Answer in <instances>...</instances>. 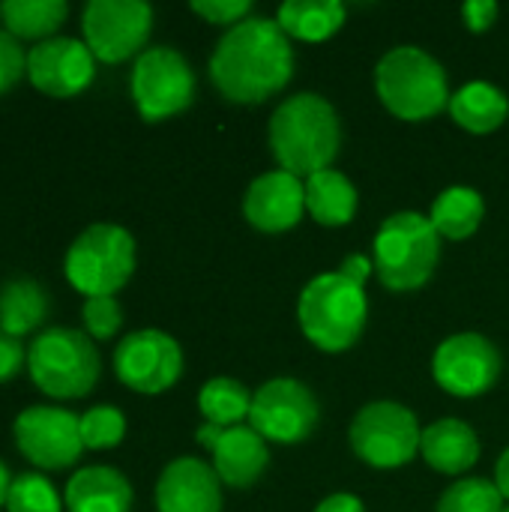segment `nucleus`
I'll list each match as a JSON object with an SVG mask.
<instances>
[{
  "instance_id": "nucleus-1",
  "label": "nucleus",
  "mask_w": 509,
  "mask_h": 512,
  "mask_svg": "<svg viewBox=\"0 0 509 512\" xmlns=\"http://www.w3.org/2000/svg\"><path fill=\"white\" fill-rule=\"evenodd\" d=\"M210 78L228 102L261 105L294 78L291 39L276 18H246L216 42Z\"/></svg>"
},
{
  "instance_id": "nucleus-2",
  "label": "nucleus",
  "mask_w": 509,
  "mask_h": 512,
  "mask_svg": "<svg viewBox=\"0 0 509 512\" xmlns=\"http://www.w3.org/2000/svg\"><path fill=\"white\" fill-rule=\"evenodd\" d=\"M270 150L279 171L294 177H312L333 168L342 147V123L336 108L318 93L288 96L270 117Z\"/></svg>"
},
{
  "instance_id": "nucleus-3",
  "label": "nucleus",
  "mask_w": 509,
  "mask_h": 512,
  "mask_svg": "<svg viewBox=\"0 0 509 512\" xmlns=\"http://www.w3.org/2000/svg\"><path fill=\"white\" fill-rule=\"evenodd\" d=\"M375 90L384 108L411 123H423L450 108V84L444 66L417 45L387 51L375 66Z\"/></svg>"
},
{
  "instance_id": "nucleus-4",
  "label": "nucleus",
  "mask_w": 509,
  "mask_h": 512,
  "mask_svg": "<svg viewBox=\"0 0 509 512\" xmlns=\"http://www.w3.org/2000/svg\"><path fill=\"white\" fill-rule=\"evenodd\" d=\"M297 318L303 336L315 348L327 354L348 351L363 336L369 318L366 288L348 282L339 270L321 273L303 288L297 303Z\"/></svg>"
},
{
  "instance_id": "nucleus-5",
  "label": "nucleus",
  "mask_w": 509,
  "mask_h": 512,
  "mask_svg": "<svg viewBox=\"0 0 509 512\" xmlns=\"http://www.w3.org/2000/svg\"><path fill=\"white\" fill-rule=\"evenodd\" d=\"M441 261V234L429 216L405 210L393 213L375 234L372 264L381 279L396 294L423 288Z\"/></svg>"
},
{
  "instance_id": "nucleus-6",
  "label": "nucleus",
  "mask_w": 509,
  "mask_h": 512,
  "mask_svg": "<svg viewBox=\"0 0 509 512\" xmlns=\"http://www.w3.org/2000/svg\"><path fill=\"white\" fill-rule=\"evenodd\" d=\"M27 372L51 399H84L102 375V360L87 333L51 327L30 342Z\"/></svg>"
},
{
  "instance_id": "nucleus-7",
  "label": "nucleus",
  "mask_w": 509,
  "mask_h": 512,
  "mask_svg": "<svg viewBox=\"0 0 509 512\" xmlns=\"http://www.w3.org/2000/svg\"><path fill=\"white\" fill-rule=\"evenodd\" d=\"M69 285L90 297H114L135 273V240L120 225H90L84 228L63 261Z\"/></svg>"
},
{
  "instance_id": "nucleus-8",
  "label": "nucleus",
  "mask_w": 509,
  "mask_h": 512,
  "mask_svg": "<svg viewBox=\"0 0 509 512\" xmlns=\"http://www.w3.org/2000/svg\"><path fill=\"white\" fill-rule=\"evenodd\" d=\"M348 441L360 462L378 471H390L408 465L420 453L423 429L411 414V408L381 399L357 411L348 429Z\"/></svg>"
},
{
  "instance_id": "nucleus-9",
  "label": "nucleus",
  "mask_w": 509,
  "mask_h": 512,
  "mask_svg": "<svg viewBox=\"0 0 509 512\" xmlns=\"http://www.w3.org/2000/svg\"><path fill=\"white\" fill-rule=\"evenodd\" d=\"M129 90H132L138 114L147 123H159L192 105L195 72L177 48H168V45L147 48L138 54L132 66Z\"/></svg>"
},
{
  "instance_id": "nucleus-10",
  "label": "nucleus",
  "mask_w": 509,
  "mask_h": 512,
  "mask_svg": "<svg viewBox=\"0 0 509 512\" xmlns=\"http://www.w3.org/2000/svg\"><path fill=\"white\" fill-rule=\"evenodd\" d=\"M84 45L102 63H123L150 39L153 9L144 0H90L81 12Z\"/></svg>"
},
{
  "instance_id": "nucleus-11",
  "label": "nucleus",
  "mask_w": 509,
  "mask_h": 512,
  "mask_svg": "<svg viewBox=\"0 0 509 512\" xmlns=\"http://www.w3.org/2000/svg\"><path fill=\"white\" fill-rule=\"evenodd\" d=\"M12 438L21 456L42 471L72 468L81 453V417L54 405H30L12 423Z\"/></svg>"
},
{
  "instance_id": "nucleus-12",
  "label": "nucleus",
  "mask_w": 509,
  "mask_h": 512,
  "mask_svg": "<svg viewBox=\"0 0 509 512\" xmlns=\"http://www.w3.org/2000/svg\"><path fill=\"white\" fill-rule=\"evenodd\" d=\"M318 399L297 378H273L252 396L249 426L273 444H300L318 426Z\"/></svg>"
},
{
  "instance_id": "nucleus-13",
  "label": "nucleus",
  "mask_w": 509,
  "mask_h": 512,
  "mask_svg": "<svg viewBox=\"0 0 509 512\" xmlns=\"http://www.w3.org/2000/svg\"><path fill=\"white\" fill-rule=\"evenodd\" d=\"M114 372L120 384L135 393L159 396L183 375V348L165 330H135L123 336L114 351Z\"/></svg>"
},
{
  "instance_id": "nucleus-14",
  "label": "nucleus",
  "mask_w": 509,
  "mask_h": 512,
  "mask_svg": "<svg viewBox=\"0 0 509 512\" xmlns=\"http://www.w3.org/2000/svg\"><path fill=\"white\" fill-rule=\"evenodd\" d=\"M501 369H504L501 351L483 333L447 336L432 357V375L438 387L459 399H474L489 393L498 384Z\"/></svg>"
},
{
  "instance_id": "nucleus-15",
  "label": "nucleus",
  "mask_w": 509,
  "mask_h": 512,
  "mask_svg": "<svg viewBox=\"0 0 509 512\" xmlns=\"http://www.w3.org/2000/svg\"><path fill=\"white\" fill-rule=\"evenodd\" d=\"M27 78L39 93L51 99H72L93 84L96 57L81 39L51 36L45 42H36V48H30Z\"/></svg>"
},
{
  "instance_id": "nucleus-16",
  "label": "nucleus",
  "mask_w": 509,
  "mask_h": 512,
  "mask_svg": "<svg viewBox=\"0 0 509 512\" xmlns=\"http://www.w3.org/2000/svg\"><path fill=\"white\" fill-rule=\"evenodd\" d=\"M306 213V183L288 171H267L255 177L243 198V216L264 234L291 231Z\"/></svg>"
},
{
  "instance_id": "nucleus-17",
  "label": "nucleus",
  "mask_w": 509,
  "mask_h": 512,
  "mask_svg": "<svg viewBox=\"0 0 509 512\" xmlns=\"http://www.w3.org/2000/svg\"><path fill=\"white\" fill-rule=\"evenodd\" d=\"M159 512H222V480L213 465L183 456L165 465L156 483Z\"/></svg>"
},
{
  "instance_id": "nucleus-18",
  "label": "nucleus",
  "mask_w": 509,
  "mask_h": 512,
  "mask_svg": "<svg viewBox=\"0 0 509 512\" xmlns=\"http://www.w3.org/2000/svg\"><path fill=\"white\" fill-rule=\"evenodd\" d=\"M216 477L231 489H249L261 480L270 465L267 441L252 426L222 429L216 444L210 447Z\"/></svg>"
},
{
  "instance_id": "nucleus-19",
  "label": "nucleus",
  "mask_w": 509,
  "mask_h": 512,
  "mask_svg": "<svg viewBox=\"0 0 509 512\" xmlns=\"http://www.w3.org/2000/svg\"><path fill=\"white\" fill-rule=\"evenodd\" d=\"M420 456L438 474L459 477L480 462V438L465 420L444 417V420L423 429Z\"/></svg>"
},
{
  "instance_id": "nucleus-20",
  "label": "nucleus",
  "mask_w": 509,
  "mask_h": 512,
  "mask_svg": "<svg viewBox=\"0 0 509 512\" xmlns=\"http://www.w3.org/2000/svg\"><path fill=\"white\" fill-rule=\"evenodd\" d=\"M132 486L111 465L81 468L69 483L63 504L69 512H129L132 510Z\"/></svg>"
},
{
  "instance_id": "nucleus-21",
  "label": "nucleus",
  "mask_w": 509,
  "mask_h": 512,
  "mask_svg": "<svg viewBox=\"0 0 509 512\" xmlns=\"http://www.w3.org/2000/svg\"><path fill=\"white\" fill-rule=\"evenodd\" d=\"M453 120L474 135H489L501 129L509 117L507 93L489 81H471L450 96Z\"/></svg>"
},
{
  "instance_id": "nucleus-22",
  "label": "nucleus",
  "mask_w": 509,
  "mask_h": 512,
  "mask_svg": "<svg viewBox=\"0 0 509 512\" xmlns=\"http://www.w3.org/2000/svg\"><path fill=\"white\" fill-rule=\"evenodd\" d=\"M306 213L324 225V228H339L348 225L357 213V189L354 183L336 171H318L306 180Z\"/></svg>"
},
{
  "instance_id": "nucleus-23",
  "label": "nucleus",
  "mask_w": 509,
  "mask_h": 512,
  "mask_svg": "<svg viewBox=\"0 0 509 512\" xmlns=\"http://www.w3.org/2000/svg\"><path fill=\"white\" fill-rule=\"evenodd\" d=\"M276 24L288 39L324 42L345 24V3L339 0H288L276 12Z\"/></svg>"
},
{
  "instance_id": "nucleus-24",
  "label": "nucleus",
  "mask_w": 509,
  "mask_h": 512,
  "mask_svg": "<svg viewBox=\"0 0 509 512\" xmlns=\"http://www.w3.org/2000/svg\"><path fill=\"white\" fill-rule=\"evenodd\" d=\"M483 216H486V201L471 186L444 189L435 198L432 210H429V222L435 225L441 240H468V237H474L477 228L483 225Z\"/></svg>"
},
{
  "instance_id": "nucleus-25",
  "label": "nucleus",
  "mask_w": 509,
  "mask_h": 512,
  "mask_svg": "<svg viewBox=\"0 0 509 512\" xmlns=\"http://www.w3.org/2000/svg\"><path fill=\"white\" fill-rule=\"evenodd\" d=\"M48 294L36 279H9L0 288V330L21 339L48 318Z\"/></svg>"
},
{
  "instance_id": "nucleus-26",
  "label": "nucleus",
  "mask_w": 509,
  "mask_h": 512,
  "mask_svg": "<svg viewBox=\"0 0 509 512\" xmlns=\"http://www.w3.org/2000/svg\"><path fill=\"white\" fill-rule=\"evenodd\" d=\"M0 15L15 39L45 42L66 21L69 6L63 0H6L0 6Z\"/></svg>"
},
{
  "instance_id": "nucleus-27",
  "label": "nucleus",
  "mask_w": 509,
  "mask_h": 512,
  "mask_svg": "<svg viewBox=\"0 0 509 512\" xmlns=\"http://www.w3.org/2000/svg\"><path fill=\"white\" fill-rule=\"evenodd\" d=\"M252 396L255 393H249L237 378H210L198 393V408L204 414V423L231 429V426H243V420H249Z\"/></svg>"
},
{
  "instance_id": "nucleus-28",
  "label": "nucleus",
  "mask_w": 509,
  "mask_h": 512,
  "mask_svg": "<svg viewBox=\"0 0 509 512\" xmlns=\"http://www.w3.org/2000/svg\"><path fill=\"white\" fill-rule=\"evenodd\" d=\"M504 507H507L504 495L498 492V486L492 480L468 477V480L453 483L441 495L435 512H501Z\"/></svg>"
},
{
  "instance_id": "nucleus-29",
  "label": "nucleus",
  "mask_w": 509,
  "mask_h": 512,
  "mask_svg": "<svg viewBox=\"0 0 509 512\" xmlns=\"http://www.w3.org/2000/svg\"><path fill=\"white\" fill-rule=\"evenodd\" d=\"M6 512H63V501L42 474H18L6 495Z\"/></svg>"
},
{
  "instance_id": "nucleus-30",
  "label": "nucleus",
  "mask_w": 509,
  "mask_h": 512,
  "mask_svg": "<svg viewBox=\"0 0 509 512\" xmlns=\"http://www.w3.org/2000/svg\"><path fill=\"white\" fill-rule=\"evenodd\" d=\"M126 435V417L114 405H96L81 417V441L87 450H111Z\"/></svg>"
},
{
  "instance_id": "nucleus-31",
  "label": "nucleus",
  "mask_w": 509,
  "mask_h": 512,
  "mask_svg": "<svg viewBox=\"0 0 509 512\" xmlns=\"http://www.w3.org/2000/svg\"><path fill=\"white\" fill-rule=\"evenodd\" d=\"M81 318H84V330L90 339H111L120 333L123 327V309L117 303V297H90L81 309Z\"/></svg>"
},
{
  "instance_id": "nucleus-32",
  "label": "nucleus",
  "mask_w": 509,
  "mask_h": 512,
  "mask_svg": "<svg viewBox=\"0 0 509 512\" xmlns=\"http://www.w3.org/2000/svg\"><path fill=\"white\" fill-rule=\"evenodd\" d=\"M27 75V54L9 30H0V96Z\"/></svg>"
},
{
  "instance_id": "nucleus-33",
  "label": "nucleus",
  "mask_w": 509,
  "mask_h": 512,
  "mask_svg": "<svg viewBox=\"0 0 509 512\" xmlns=\"http://www.w3.org/2000/svg\"><path fill=\"white\" fill-rule=\"evenodd\" d=\"M195 15H201L210 24H222V27H234L240 21L249 18L252 3L249 0H195L189 6Z\"/></svg>"
},
{
  "instance_id": "nucleus-34",
  "label": "nucleus",
  "mask_w": 509,
  "mask_h": 512,
  "mask_svg": "<svg viewBox=\"0 0 509 512\" xmlns=\"http://www.w3.org/2000/svg\"><path fill=\"white\" fill-rule=\"evenodd\" d=\"M27 366V351L21 339L0 330V384H9Z\"/></svg>"
},
{
  "instance_id": "nucleus-35",
  "label": "nucleus",
  "mask_w": 509,
  "mask_h": 512,
  "mask_svg": "<svg viewBox=\"0 0 509 512\" xmlns=\"http://www.w3.org/2000/svg\"><path fill=\"white\" fill-rule=\"evenodd\" d=\"M498 12H501V6L495 0H468L462 6V18L471 33H486L498 21Z\"/></svg>"
},
{
  "instance_id": "nucleus-36",
  "label": "nucleus",
  "mask_w": 509,
  "mask_h": 512,
  "mask_svg": "<svg viewBox=\"0 0 509 512\" xmlns=\"http://www.w3.org/2000/svg\"><path fill=\"white\" fill-rule=\"evenodd\" d=\"M372 270H375V264H372V258H366V255H360V252H354V255H348L345 261H342V267H339V273L348 279V282H354V285H366V279L372 276Z\"/></svg>"
},
{
  "instance_id": "nucleus-37",
  "label": "nucleus",
  "mask_w": 509,
  "mask_h": 512,
  "mask_svg": "<svg viewBox=\"0 0 509 512\" xmlns=\"http://www.w3.org/2000/svg\"><path fill=\"white\" fill-rule=\"evenodd\" d=\"M315 512H366V510H363V501H360L357 495H351V492H336V495L324 498Z\"/></svg>"
},
{
  "instance_id": "nucleus-38",
  "label": "nucleus",
  "mask_w": 509,
  "mask_h": 512,
  "mask_svg": "<svg viewBox=\"0 0 509 512\" xmlns=\"http://www.w3.org/2000/svg\"><path fill=\"white\" fill-rule=\"evenodd\" d=\"M495 486L504 495V501H509V447L501 453V459L495 465Z\"/></svg>"
},
{
  "instance_id": "nucleus-39",
  "label": "nucleus",
  "mask_w": 509,
  "mask_h": 512,
  "mask_svg": "<svg viewBox=\"0 0 509 512\" xmlns=\"http://www.w3.org/2000/svg\"><path fill=\"white\" fill-rule=\"evenodd\" d=\"M9 486H12V477H9V468L0 462V510H6V495H9Z\"/></svg>"
},
{
  "instance_id": "nucleus-40",
  "label": "nucleus",
  "mask_w": 509,
  "mask_h": 512,
  "mask_svg": "<svg viewBox=\"0 0 509 512\" xmlns=\"http://www.w3.org/2000/svg\"><path fill=\"white\" fill-rule=\"evenodd\" d=\"M501 512H509V504H507V507H504V510H501Z\"/></svg>"
}]
</instances>
